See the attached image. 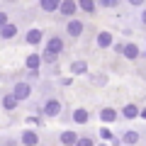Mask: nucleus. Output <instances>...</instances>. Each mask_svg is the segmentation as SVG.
<instances>
[{
    "instance_id": "1",
    "label": "nucleus",
    "mask_w": 146,
    "mask_h": 146,
    "mask_svg": "<svg viewBox=\"0 0 146 146\" xmlns=\"http://www.w3.org/2000/svg\"><path fill=\"white\" fill-rule=\"evenodd\" d=\"M12 95H15L17 100H27V98L32 95V88H29L27 83H17V85H15V90H12Z\"/></svg>"
},
{
    "instance_id": "2",
    "label": "nucleus",
    "mask_w": 146,
    "mask_h": 146,
    "mask_svg": "<svg viewBox=\"0 0 146 146\" xmlns=\"http://www.w3.org/2000/svg\"><path fill=\"white\" fill-rule=\"evenodd\" d=\"M58 112H61V105H58L56 100H49V102L44 105V115L46 117H56Z\"/></svg>"
},
{
    "instance_id": "3",
    "label": "nucleus",
    "mask_w": 146,
    "mask_h": 146,
    "mask_svg": "<svg viewBox=\"0 0 146 146\" xmlns=\"http://www.w3.org/2000/svg\"><path fill=\"white\" fill-rule=\"evenodd\" d=\"M68 34L71 36H80L83 34V22L80 20H71L68 22Z\"/></svg>"
},
{
    "instance_id": "4",
    "label": "nucleus",
    "mask_w": 146,
    "mask_h": 146,
    "mask_svg": "<svg viewBox=\"0 0 146 146\" xmlns=\"http://www.w3.org/2000/svg\"><path fill=\"white\" fill-rule=\"evenodd\" d=\"M61 144L76 146V144H78V134H76V131H63V134H61Z\"/></svg>"
},
{
    "instance_id": "5",
    "label": "nucleus",
    "mask_w": 146,
    "mask_h": 146,
    "mask_svg": "<svg viewBox=\"0 0 146 146\" xmlns=\"http://www.w3.org/2000/svg\"><path fill=\"white\" fill-rule=\"evenodd\" d=\"M39 63H42V58L36 56V54H29V56H27V68H29L32 73H36V68H39Z\"/></svg>"
},
{
    "instance_id": "6",
    "label": "nucleus",
    "mask_w": 146,
    "mask_h": 146,
    "mask_svg": "<svg viewBox=\"0 0 146 146\" xmlns=\"http://www.w3.org/2000/svg\"><path fill=\"white\" fill-rule=\"evenodd\" d=\"M122 115H124L127 119H134V117H139L141 112H139V107H136V105H127V107L122 110Z\"/></svg>"
},
{
    "instance_id": "7",
    "label": "nucleus",
    "mask_w": 146,
    "mask_h": 146,
    "mask_svg": "<svg viewBox=\"0 0 146 146\" xmlns=\"http://www.w3.org/2000/svg\"><path fill=\"white\" fill-rule=\"evenodd\" d=\"M100 119H102V122H115L117 119V112L112 107H105L102 112H100Z\"/></svg>"
},
{
    "instance_id": "8",
    "label": "nucleus",
    "mask_w": 146,
    "mask_h": 146,
    "mask_svg": "<svg viewBox=\"0 0 146 146\" xmlns=\"http://www.w3.org/2000/svg\"><path fill=\"white\" fill-rule=\"evenodd\" d=\"M61 49H63V42L58 39V36H54V39H49V49H46V51H51V54H58Z\"/></svg>"
},
{
    "instance_id": "9",
    "label": "nucleus",
    "mask_w": 146,
    "mask_h": 146,
    "mask_svg": "<svg viewBox=\"0 0 146 146\" xmlns=\"http://www.w3.org/2000/svg\"><path fill=\"white\" fill-rule=\"evenodd\" d=\"M36 141H39V136H36L34 131H25V134H22V144L25 146H34Z\"/></svg>"
},
{
    "instance_id": "10",
    "label": "nucleus",
    "mask_w": 146,
    "mask_h": 146,
    "mask_svg": "<svg viewBox=\"0 0 146 146\" xmlns=\"http://www.w3.org/2000/svg\"><path fill=\"white\" fill-rule=\"evenodd\" d=\"M42 10H46V12L61 10V3H56V0H42Z\"/></svg>"
},
{
    "instance_id": "11",
    "label": "nucleus",
    "mask_w": 146,
    "mask_h": 146,
    "mask_svg": "<svg viewBox=\"0 0 146 146\" xmlns=\"http://www.w3.org/2000/svg\"><path fill=\"white\" fill-rule=\"evenodd\" d=\"M98 44H100V46H110V44H112V34H110V32H100V34H98Z\"/></svg>"
},
{
    "instance_id": "12",
    "label": "nucleus",
    "mask_w": 146,
    "mask_h": 146,
    "mask_svg": "<svg viewBox=\"0 0 146 146\" xmlns=\"http://www.w3.org/2000/svg\"><path fill=\"white\" fill-rule=\"evenodd\" d=\"M124 56L127 58H136L139 56V46H136V44H127L124 46Z\"/></svg>"
},
{
    "instance_id": "13",
    "label": "nucleus",
    "mask_w": 146,
    "mask_h": 146,
    "mask_svg": "<svg viewBox=\"0 0 146 146\" xmlns=\"http://www.w3.org/2000/svg\"><path fill=\"white\" fill-rule=\"evenodd\" d=\"M27 42H29V44H39V42H42V32H39V29L27 32Z\"/></svg>"
},
{
    "instance_id": "14",
    "label": "nucleus",
    "mask_w": 146,
    "mask_h": 146,
    "mask_svg": "<svg viewBox=\"0 0 146 146\" xmlns=\"http://www.w3.org/2000/svg\"><path fill=\"white\" fill-rule=\"evenodd\" d=\"M73 119L78 122V124H85V122H88V112H85V110H76V112H73Z\"/></svg>"
},
{
    "instance_id": "15",
    "label": "nucleus",
    "mask_w": 146,
    "mask_h": 146,
    "mask_svg": "<svg viewBox=\"0 0 146 146\" xmlns=\"http://www.w3.org/2000/svg\"><path fill=\"white\" fill-rule=\"evenodd\" d=\"M76 3H71V0H68V3H61V12L63 15H73V12H76Z\"/></svg>"
},
{
    "instance_id": "16",
    "label": "nucleus",
    "mask_w": 146,
    "mask_h": 146,
    "mask_svg": "<svg viewBox=\"0 0 146 146\" xmlns=\"http://www.w3.org/2000/svg\"><path fill=\"white\" fill-rule=\"evenodd\" d=\"M15 105H17V98H15V95H5V98H3V107H5V110H12Z\"/></svg>"
},
{
    "instance_id": "17",
    "label": "nucleus",
    "mask_w": 146,
    "mask_h": 146,
    "mask_svg": "<svg viewBox=\"0 0 146 146\" xmlns=\"http://www.w3.org/2000/svg\"><path fill=\"white\" fill-rule=\"evenodd\" d=\"M0 32H3V36H5V39H10V36L17 34V27H15V25H7V27H3Z\"/></svg>"
},
{
    "instance_id": "18",
    "label": "nucleus",
    "mask_w": 146,
    "mask_h": 146,
    "mask_svg": "<svg viewBox=\"0 0 146 146\" xmlns=\"http://www.w3.org/2000/svg\"><path fill=\"white\" fill-rule=\"evenodd\" d=\"M71 71L73 73H85V71H88V66H85V61H73Z\"/></svg>"
},
{
    "instance_id": "19",
    "label": "nucleus",
    "mask_w": 146,
    "mask_h": 146,
    "mask_svg": "<svg viewBox=\"0 0 146 146\" xmlns=\"http://www.w3.org/2000/svg\"><path fill=\"white\" fill-rule=\"evenodd\" d=\"M78 7H80V10H85V12H93L95 10V3H93V0H80Z\"/></svg>"
},
{
    "instance_id": "20",
    "label": "nucleus",
    "mask_w": 146,
    "mask_h": 146,
    "mask_svg": "<svg viewBox=\"0 0 146 146\" xmlns=\"http://www.w3.org/2000/svg\"><path fill=\"white\" fill-rule=\"evenodd\" d=\"M136 141H139L136 131H124V144H136Z\"/></svg>"
},
{
    "instance_id": "21",
    "label": "nucleus",
    "mask_w": 146,
    "mask_h": 146,
    "mask_svg": "<svg viewBox=\"0 0 146 146\" xmlns=\"http://www.w3.org/2000/svg\"><path fill=\"white\" fill-rule=\"evenodd\" d=\"M100 136H102L105 141H110V139H112V131H110V129H105V127H102V129H100Z\"/></svg>"
},
{
    "instance_id": "22",
    "label": "nucleus",
    "mask_w": 146,
    "mask_h": 146,
    "mask_svg": "<svg viewBox=\"0 0 146 146\" xmlns=\"http://www.w3.org/2000/svg\"><path fill=\"white\" fill-rule=\"evenodd\" d=\"M76 146H93V141H90L88 136H80V139H78V144H76Z\"/></svg>"
},
{
    "instance_id": "23",
    "label": "nucleus",
    "mask_w": 146,
    "mask_h": 146,
    "mask_svg": "<svg viewBox=\"0 0 146 146\" xmlns=\"http://www.w3.org/2000/svg\"><path fill=\"white\" fill-rule=\"evenodd\" d=\"M3 27H7V15L5 12H0V29H3Z\"/></svg>"
},
{
    "instance_id": "24",
    "label": "nucleus",
    "mask_w": 146,
    "mask_h": 146,
    "mask_svg": "<svg viewBox=\"0 0 146 146\" xmlns=\"http://www.w3.org/2000/svg\"><path fill=\"white\" fill-rule=\"evenodd\" d=\"M44 58H46V61H56V54H51V51H46V54H44Z\"/></svg>"
},
{
    "instance_id": "25",
    "label": "nucleus",
    "mask_w": 146,
    "mask_h": 146,
    "mask_svg": "<svg viewBox=\"0 0 146 146\" xmlns=\"http://www.w3.org/2000/svg\"><path fill=\"white\" fill-rule=\"evenodd\" d=\"M102 5H105V7H115L117 3H115V0H102Z\"/></svg>"
},
{
    "instance_id": "26",
    "label": "nucleus",
    "mask_w": 146,
    "mask_h": 146,
    "mask_svg": "<svg viewBox=\"0 0 146 146\" xmlns=\"http://www.w3.org/2000/svg\"><path fill=\"white\" fill-rule=\"evenodd\" d=\"M141 22H144V25H146V10H144V15H141Z\"/></svg>"
},
{
    "instance_id": "27",
    "label": "nucleus",
    "mask_w": 146,
    "mask_h": 146,
    "mask_svg": "<svg viewBox=\"0 0 146 146\" xmlns=\"http://www.w3.org/2000/svg\"><path fill=\"white\" fill-rule=\"evenodd\" d=\"M141 117H144V119H146V110H141Z\"/></svg>"
},
{
    "instance_id": "28",
    "label": "nucleus",
    "mask_w": 146,
    "mask_h": 146,
    "mask_svg": "<svg viewBox=\"0 0 146 146\" xmlns=\"http://www.w3.org/2000/svg\"><path fill=\"white\" fill-rule=\"evenodd\" d=\"M102 146H105V144H102Z\"/></svg>"
}]
</instances>
